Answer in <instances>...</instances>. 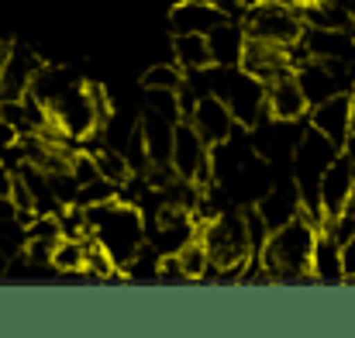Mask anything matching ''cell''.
<instances>
[{
    "label": "cell",
    "mask_w": 355,
    "mask_h": 338,
    "mask_svg": "<svg viewBox=\"0 0 355 338\" xmlns=\"http://www.w3.org/2000/svg\"><path fill=\"white\" fill-rule=\"evenodd\" d=\"M342 273H345V280L355 273V235L349 242H342Z\"/></svg>",
    "instance_id": "cell-29"
},
{
    "label": "cell",
    "mask_w": 355,
    "mask_h": 338,
    "mask_svg": "<svg viewBox=\"0 0 355 338\" xmlns=\"http://www.w3.org/2000/svg\"><path fill=\"white\" fill-rule=\"evenodd\" d=\"M173 128H176V121H173V117L152 111V108L145 111L141 124H138V135H141V142H145L148 166H152V162H169V149H173Z\"/></svg>",
    "instance_id": "cell-17"
},
{
    "label": "cell",
    "mask_w": 355,
    "mask_h": 338,
    "mask_svg": "<svg viewBox=\"0 0 355 338\" xmlns=\"http://www.w3.org/2000/svg\"><path fill=\"white\" fill-rule=\"evenodd\" d=\"M10 142H17V128H14L10 121H3V117H0V149H3V145H10Z\"/></svg>",
    "instance_id": "cell-30"
},
{
    "label": "cell",
    "mask_w": 355,
    "mask_h": 338,
    "mask_svg": "<svg viewBox=\"0 0 355 338\" xmlns=\"http://www.w3.org/2000/svg\"><path fill=\"white\" fill-rule=\"evenodd\" d=\"M49 114H52L55 128H59L62 135H69V138H90V135L97 131V121H94L90 101H87V94H83V83L69 87V90L49 108Z\"/></svg>",
    "instance_id": "cell-6"
},
{
    "label": "cell",
    "mask_w": 355,
    "mask_h": 338,
    "mask_svg": "<svg viewBox=\"0 0 355 338\" xmlns=\"http://www.w3.org/2000/svg\"><path fill=\"white\" fill-rule=\"evenodd\" d=\"M293 80H297L300 94L307 97V108H314V104L328 101L331 94L345 90V83L335 76V69H331L324 59H307V62H300V66L293 69Z\"/></svg>",
    "instance_id": "cell-10"
},
{
    "label": "cell",
    "mask_w": 355,
    "mask_h": 338,
    "mask_svg": "<svg viewBox=\"0 0 355 338\" xmlns=\"http://www.w3.org/2000/svg\"><path fill=\"white\" fill-rule=\"evenodd\" d=\"M183 80H187V73L180 66H173V62H155L152 69L141 73V87L145 90H176Z\"/></svg>",
    "instance_id": "cell-23"
},
{
    "label": "cell",
    "mask_w": 355,
    "mask_h": 338,
    "mask_svg": "<svg viewBox=\"0 0 355 338\" xmlns=\"http://www.w3.org/2000/svg\"><path fill=\"white\" fill-rule=\"evenodd\" d=\"M207 145L200 142V135L190 124H176L173 128V149H169V166L176 169L180 180H193L197 166L207 159Z\"/></svg>",
    "instance_id": "cell-14"
},
{
    "label": "cell",
    "mask_w": 355,
    "mask_h": 338,
    "mask_svg": "<svg viewBox=\"0 0 355 338\" xmlns=\"http://www.w3.org/2000/svg\"><path fill=\"white\" fill-rule=\"evenodd\" d=\"M255 208H259V214L266 218V225L272 231V228H279L283 221L297 218V211H300L297 187H293V190H266V194L255 201Z\"/></svg>",
    "instance_id": "cell-19"
},
{
    "label": "cell",
    "mask_w": 355,
    "mask_h": 338,
    "mask_svg": "<svg viewBox=\"0 0 355 338\" xmlns=\"http://www.w3.org/2000/svg\"><path fill=\"white\" fill-rule=\"evenodd\" d=\"M49 266L55 273H83V238H59L52 245Z\"/></svg>",
    "instance_id": "cell-22"
},
{
    "label": "cell",
    "mask_w": 355,
    "mask_h": 338,
    "mask_svg": "<svg viewBox=\"0 0 355 338\" xmlns=\"http://www.w3.org/2000/svg\"><path fill=\"white\" fill-rule=\"evenodd\" d=\"M83 94H87V101H90V111H94V121H97V128H104V124H107V117L114 114V108H111V97H107V90H104L101 83H83Z\"/></svg>",
    "instance_id": "cell-28"
},
{
    "label": "cell",
    "mask_w": 355,
    "mask_h": 338,
    "mask_svg": "<svg viewBox=\"0 0 355 338\" xmlns=\"http://www.w3.org/2000/svg\"><path fill=\"white\" fill-rule=\"evenodd\" d=\"M245 73H252L262 87L283 73H293L290 62H286V45H276V42H266V38H252L245 35V49H241V62H238Z\"/></svg>",
    "instance_id": "cell-7"
},
{
    "label": "cell",
    "mask_w": 355,
    "mask_h": 338,
    "mask_svg": "<svg viewBox=\"0 0 355 338\" xmlns=\"http://www.w3.org/2000/svg\"><path fill=\"white\" fill-rule=\"evenodd\" d=\"M307 273H311V280H321V283H342L345 280V273H342V245L328 231L314 235Z\"/></svg>",
    "instance_id": "cell-16"
},
{
    "label": "cell",
    "mask_w": 355,
    "mask_h": 338,
    "mask_svg": "<svg viewBox=\"0 0 355 338\" xmlns=\"http://www.w3.org/2000/svg\"><path fill=\"white\" fill-rule=\"evenodd\" d=\"M94 159H97V173H101L104 180H111L114 187H121V183H128V180H131L128 159L121 155L118 149H104V152H97Z\"/></svg>",
    "instance_id": "cell-24"
},
{
    "label": "cell",
    "mask_w": 355,
    "mask_h": 338,
    "mask_svg": "<svg viewBox=\"0 0 355 338\" xmlns=\"http://www.w3.org/2000/svg\"><path fill=\"white\" fill-rule=\"evenodd\" d=\"M7 259H10V255H3V252H0V280L7 276Z\"/></svg>",
    "instance_id": "cell-34"
},
{
    "label": "cell",
    "mask_w": 355,
    "mask_h": 338,
    "mask_svg": "<svg viewBox=\"0 0 355 338\" xmlns=\"http://www.w3.org/2000/svg\"><path fill=\"white\" fill-rule=\"evenodd\" d=\"M204 38H207L211 66H238V62H241L245 28H238V24H232V21H221V24H214Z\"/></svg>",
    "instance_id": "cell-18"
},
{
    "label": "cell",
    "mask_w": 355,
    "mask_h": 338,
    "mask_svg": "<svg viewBox=\"0 0 355 338\" xmlns=\"http://www.w3.org/2000/svg\"><path fill=\"white\" fill-rule=\"evenodd\" d=\"M342 211L355 218V183H352V190H349V197H345V204H342Z\"/></svg>",
    "instance_id": "cell-31"
},
{
    "label": "cell",
    "mask_w": 355,
    "mask_h": 338,
    "mask_svg": "<svg viewBox=\"0 0 355 338\" xmlns=\"http://www.w3.org/2000/svg\"><path fill=\"white\" fill-rule=\"evenodd\" d=\"M300 42L311 59H355V35L349 28H304Z\"/></svg>",
    "instance_id": "cell-11"
},
{
    "label": "cell",
    "mask_w": 355,
    "mask_h": 338,
    "mask_svg": "<svg viewBox=\"0 0 355 338\" xmlns=\"http://www.w3.org/2000/svg\"><path fill=\"white\" fill-rule=\"evenodd\" d=\"M173 56L180 62V69L187 73H200L211 66V52H207V38L204 35H193V31H180L173 35Z\"/></svg>",
    "instance_id": "cell-20"
},
{
    "label": "cell",
    "mask_w": 355,
    "mask_h": 338,
    "mask_svg": "<svg viewBox=\"0 0 355 338\" xmlns=\"http://www.w3.org/2000/svg\"><path fill=\"white\" fill-rule=\"evenodd\" d=\"M245 35L252 38H266L276 45H290L300 38L304 24L297 7H279V3H255L252 10H245Z\"/></svg>",
    "instance_id": "cell-5"
},
{
    "label": "cell",
    "mask_w": 355,
    "mask_h": 338,
    "mask_svg": "<svg viewBox=\"0 0 355 338\" xmlns=\"http://www.w3.org/2000/svg\"><path fill=\"white\" fill-rule=\"evenodd\" d=\"M307 111H311L307 97L300 94L293 73H283V76L266 83V114H269V121H293L297 124Z\"/></svg>",
    "instance_id": "cell-9"
},
{
    "label": "cell",
    "mask_w": 355,
    "mask_h": 338,
    "mask_svg": "<svg viewBox=\"0 0 355 338\" xmlns=\"http://www.w3.org/2000/svg\"><path fill=\"white\" fill-rule=\"evenodd\" d=\"M314 235H318V228L311 225V221H304L300 211H297V218H290V221H283L279 228H272L269 238H266V245L255 252L259 262H262V269H266V276L272 283L311 280L307 262H311Z\"/></svg>",
    "instance_id": "cell-2"
},
{
    "label": "cell",
    "mask_w": 355,
    "mask_h": 338,
    "mask_svg": "<svg viewBox=\"0 0 355 338\" xmlns=\"http://www.w3.org/2000/svg\"><path fill=\"white\" fill-rule=\"evenodd\" d=\"M7 49H10V45H7V42H0V69H3V59H7Z\"/></svg>",
    "instance_id": "cell-35"
},
{
    "label": "cell",
    "mask_w": 355,
    "mask_h": 338,
    "mask_svg": "<svg viewBox=\"0 0 355 338\" xmlns=\"http://www.w3.org/2000/svg\"><path fill=\"white\" fill-rule=\"evenodd\" d=\"M297 3H307V0H297Z\"/></svg>",
    "instance_id": "cell-37"
},
{
    "label": "cell",
    "mask_w": 355,
    "mask_h": 338,
    "mask_svg": "<svg viewBox=\"0 0 355 338\" xmlns=\"http://www.w3.org/2000/svg\"><path fill=\"white\" fill-rule=\"evenodd\" d=\"M190 128L200 135V142L207 149L221 145L225 138H232L238 131V121L232 117V111L211 94V97H197L193 111H190Z\"/></svg>",
    "instance_id": "cell-8"
},
{
    "label": "cell",
    "mask_w": 355,
    "mask_h": 338,
    "mask_svg": "<svg viewBox=\"0 0 355 338\" xmlns=\"http://www.w3.org/2000/svg\"><path fill=\"white\" fill-rule=\"evenodd\" d=\"M176 259H180V266H183V276H187V280L218 276V273H214V266H211V259H207V248H204V242H200V238L183 242V245L176 248Z\"/></svg>",
    "instance_id": "cell-21"
},
{
    "label": "cell",
    "mask_w": 355,
    "mask_h": 338,
    "mask_svg": "<svg viewBox=\"0 0 355 338\" xmlns=\"http://www.w3.org/2000/svg\"><path fill=\"white\" fill-rule=\"evenodd\" d=\"M221 21H228V14H225L221 7L207 3V0H183V3H176L173 14H169L173 35H180V31L207 35V31H211L214 24H221Z\"/></svg>",
    "instance_id": "cell-15"
},
{
    "label": "cell",
    "mask_w": 355,
    "mask_h": 338,
    "mask_svg": "<svg viewBox=\"0 0 355 338\" xmlns=\"http://www.w3.org/2000/svg\"><path fill=\"white\" fill-rule=\"evenodd\" d=\"M69 176L76 180V187H87V183H94L101 173H97V159H94V152H73L69 155Z\"/></svg>",
    "instance_id": "cell-27"
},
{
    "label": "cell",
    "mask_w": 355,
    "mask_h": 338,
    "mask_svg": "<svg viewBox=\"0 0 355 338\" xmlns=\"http://www.w3.org/2000/svg\"><path fill=\"white\" fill-rule=\"evenodd\" d=\"M259 3H279V7H297V0H259Z\"/></svg>",
    "instance_id": "cell-33"
},
{
    "label": "cell",
    "mask_w": 355,
    "mask_h": 338,
    "mask_svg": "<svg viewBox=\"0 0 355 338\" xmlns=\"http://www.w3.org/2000/svg\"><path fill=\"white\" fill-rule=\"evenodd\" d=\"M349 135H355V94H352V108H349Z\"/></svg>",
    "instance_id": "cell-32"
},
{
    "label": "cell",
    "mask_w": 355,
    "mask_h": 338,
    "mask_svg": "<svg viewBox=\"0 0 355 338\" xmlns=\"http://www.w3.org/2000/svg\"><path fill=\"white\" fill-rule=\"evenodd\" d=\"M349 108H352V90H338L328 101L311 108V128H318L321 135H328L335 145H342L349 138Z\"/></svg>",
    "instance_id": "cell-12"
},
{
    "label": "cell",
    "mask_w": 355,
    "mask_h": 338,
    "mask_svg": "<svg viewBox=\"0 0 355 338\" xmlns=\"http://www.w3.org/2000/svg\"><path fill=\"white\" fill-rule=\"evenodd\" d=\"M352 183H355V169L342 155H335V159L328 162V169L321 173V183H318V201H321L324 218H331V214L342 211V204H345Z\"/></svg>",
    "instance_id": "cell-13"
},
{
    "label": "cell",
    "mask_w": 355,
    "mask_h": 338,
    "mask_svg": "<svg viewBox=\"0 0 355 338\" xmlns=\"http://www.w3.org/2000/svg\"><path fill=\"white\" fill-rule=\"evenodd\" d=\"M24 242H28V231H24V225L14 214L10 218H0V252L3 255H17L24 248Z\"/></svg>",
    "instance_id": "cell-26"
},
{
    "label": "cell",
    "mask_w": 355,
    "mask_h": 338,
    "mask_svg": "<svg viewBox=\"0 0 355 338\" xmlns=\"http://www.w3.org/2000/svg\"><path fill=\"white\" fill-rule=\"evenodd\" d=\"M349 280H352V283H355V273H352V276H349Z\"/></svg>",
    "instance_id": "cell-36"
},
{
    "label": "cell",
    "mask_w": 355,
    "mask_h": 338,
    "mask_svg": "<svg viewBox=\"0 0 355 338\" xmlns=\"http://www.w3.org/2000/svg\"><path fill=\"white\" fill-rule=\"evenodd\" d=\"M241 225H245V238H248V248H252V255L266 245V238H269V225H266V218L259 214V208L255 204H248L245 211H241Z\"/></svg>",
    "instance_id": "cell-25"
},
{
    "label": "cell",
    "mask_w": 355,
    "mask_h": 338,
    "mask_svg": "<svg viewBox=\"0 0 355 338\" xmlns=\"http://www.w3.org/2000/svg\"><path fill=\"white\" fill-rule=\"evenodd\" d=\"M204 248H207V259L214 266V273L221 280H235L241 276L252 248H248V238H245V225H241V214H225V218H211V225L204 228Z\"/></svg>",
    "instance_id": "cell-4"
},
{
    "label": "cell",
    "mask_w": 355,
    "mask_h": 338,
    "mask_svg": "<svg viewBox=\"0 0 355 338\" xmlns=\"http://www.w3.org/2000/svg\"><path fill=\"white\" fill-rule=\"evenodd\" d=\"M83 214H87V231L107 248L114 269H121V276H124L128 259L145 242V214H141V208H135L128 201H104V204H87Z\"/></svg>",
    "instance_id": "cell-1"
},
{
    "label": "cell",
    "mask_w": 355,
    "mask_h": 338,
    "mask_svg": "<svg viewBox=\"0 0 355 338\" xmlns=\"http://www.w3.org/2000/svg\"><path fill=\"white\" fill-rule=\"evenodd\" d=\"M200 73H204L211 94L232 111L238 128H252L262 117H269L266 114V87L241 66H207Z\"/></svg>",
    "instance_id": "cell-3"
}]
</instances>
